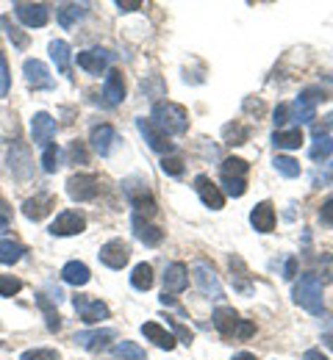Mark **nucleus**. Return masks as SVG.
<instances>
[{"mask_svg": "<svg viewBox=\"0 0 333 360\" xmlns=\"http://www.w3.org/2000/svg\"><path fill=\"white\" fill-rule=\"evenodd\" d=\"M153 120H156V128H158V131L172 134V136L187 134V128H189L187 108L178 105V103H156V105H153Z\"/></svg>", "mask_w": 333, "mask_h": 360, "instance_id": "f257e3e1", "label": "nucleus"}, {"mask_svg": "<svg viewBox=\"0 0 333 360\" xmlns=\"http://www.w3.org/2000/svg\"><path fill=\"white\" fill-rule=\"evenodd\" d=\"M294 302L300 308H306L308 314H320L322 311V283L317 274H303L294 285Z\"/></svg>", "mask_w": 333, "mask_h": 360, "instance_id": "f03ea898", "label": "nucleus"}, {"mask_svg": "<svg viewBox=\"0 0 333 360\" xmlns=\"http://www.w3.org/2000/svg\"><path fill=\"white\" fill-rule=\"evenodd\" d=\"M214 327L225 335V338H250L256 333V327L244 319H239L234 308H217L214 311Z\"/></svg>", "mask_w": 333, "mask_h": 360, "instance_id": "7ed1b4c3", "label": "nucleus"}, {"mask_svg": "<svg viewBox=\"0 0 333 360\" xmlns=\"http://www.w3.org/2000/svg\"><path fill=\"white\" fill-rule=\"evenodd\" d=\"M67 194L73 200H78V202H89V200H95L97 194H100V178L97 175H87V172L73 175V178L67 180Z\"/></svg>", "mask_w": 333, "mask_h": 360, "instance_id": "20e7f679", "label": "nucleus"}, {"mask_svg": "<svg viewBox=\"0 0 333 360\" xmlns=\"http://www.w3.org/2000/svg\"><path fill=\"white\" fill-rule=\"evenodd\" d=\"M194 283H197V288L203 291V297H208V300H222V297H225L220 277L214 274V269H211L208 264H203V261L194 264Z\"/></svg>", "mask_w": 333, "mask_h": 360, "instance_id": "39448f33", "label": "nucleus"}, {"mask_svg": "<svg viewBox=\"0 0 333 360\" xmlns=\"http://www.w3.org/2000/svg\"><path fill=\"white\" fill-rule=\"evenodd\" d=\"M97 255H100V264H106L108 269H122L128 264V258H131V247L122 238H111V241H106L100 247Z\"/></svg>", "mask_w": 333, "mask_h": 360, "instance_id": "423d86ee", "label": "nucleus"}, {"mask_svg": "<svg viewBox=\"0 0 333 360\" xmlns=\"http://www.w3.org/2000/svg\"><path fill=\"white\" fill-rule=\"evenodd\" d=\"M125 194H128V200H131V205H134L137 211H144V214H156V202H153V197H150V188H147V183H142L139 178L125 180Z\"/></svg>", "mask_w": 333, "mask_h": 360, "instance_id": "0eeeda50", "label": "nucleus"}, {"mask_svg": "<svg viewBox=\"0 0 333 360\" xmlns=\"http://www.w3.org/2000/svg\"><path fill=\"white\" fill-rule=\"evenodd\" d=\"M87 230V219L78 214V211H61L56 219H53V225H50V233L53 236H78V233H84Z\"/></svg>", "mask_w": 333, "mask_h": 360, "instance_id": "6e6552de", "label": "nucleus"}, {"mask_svg": "<svg viewBox=\"0 0 333 360\" xmlns=\"http://www.w3.org/2000/svg\"><path fill=\"white\" fill-rule=\"evenodd\" d=\"M137 128H139V134L144 136V141H147V147L150 150H156V153H172V141L167 139L164 131H158L156 128V122H150V120H137Z\"/></svg>", "mask_w": 333, "mask_h": 360, "instance_id": "1a4fd4ad", "label": "nucleus"}, {"mask_svg": "<svg viewBox=\"0 0 333 360\" xmlns=\"http://www.w3.org/2000/svg\"><path fill=\"white\" fill-rule=\"evenodd\" d=\"M117 338V333L111 330V327H106V330H84V333H75L73 335V341L78 344V347H84V349H89V352H100L108 341H114Z\"/></svg>", "mask_w": 333, "mask_h": 360, "instance_id": "9d476101", "label": "nucleus"}, {"mask_svg": "<svg viewBox=\"0 0 333 360\" xmlns=\"http://www.w3.org/2000/svg\"><path fill=\"white\" fill-rule=\"evenodd\" d=\"M111 58H114V53H108V50H103V47L84 50V53H78V67L87 70L89 75H100V72L111 64Z\"/></svg>", "mask_w": 333, "mask_h": 360, "instance_id": "9b49d317", "label": "nucleus"}, {"mask_svg": "<svg viewBox=\"0 0 333 360\" xmlns=\"http://www.w3.org/2000/svg\"><path fill=\"white\" fill-rule=\"evenodd\" d=\"M14 11L23 20V25H28V28H42L48 22V6L45 3H14Z\"/></svg>", "mask_w": 333, "mask_h": 360, "instance_id": "f8f14e48", "label": "nucleus"}, {"mask_svg": "<svg viewBox=\"0 0 333 360\" xmlns=\"http://www.w3.org/2000/svg\"><path fill=\"white\" fill-rule=\"evenodd\" d=\"M23 70H25V81H28L31 89H53V78H50L48 67L39 58H28L23 64Z\"/></svg>", "mask_w": 333, "mask_h": 360, "instance_id": "ddd939ff", "label": "nucleus"}, {"mask_svg": "<svg viewBox=\"0 0 333 360\" xmlns=\"http://www.w3.org/2000/svg\"><path fill=\"white\" fill-rule=\"evenodd\" d=\"M73 305H75L78 316H81L87 324H97V321L108 319V308H106L100 300H89V297H75V300H73Z\"/></svg>", "mask_w": 333, "mask_h": 360, "instance_id": "4468645a", "label": "nucleus"}, {"mask_svg": "<svg viewBox=\"0 0 333 360\" xmlns=\"http://www.w3.org/2000/svg\"><path fill=\"white\" fill-rule=\"evenodd\" d=\"M31 136H34V144L48 147L50 139L56 136V120L50 114H45V111L34 114V120H31Z\"/></svg>", "mask_w": 333, "mask_h": 360, "instance_id": "2eb2a0df", "label": "nucleus"}, {"mask_svg": "<svg viewBox=\"0 0 333 360\" xmlns=\"http://www.w3.org/2000/svg\"><path fill=\"white\" fill-rule=\"evenodd\" d=\"M194 188H197V194H200V200L211 208V211H220L222 205H225V197H222V191L211 183V178H206V175H197L194 178Z\"/></svg>", "mask_w": 333, "mask_h": 360, "instance_id": "dca6fc26", "label": "nucleus"}, {"mask_svg": "<svg viewBox=\"0 0 333 360\" xmlns=\"http://www.w3.org/2000/svg\"><path fill=\"white\" fill-rule=\"evenodd\" d=\"M53 208H56V197L53 194H37V197H31V200L23 202V214L28 219H34V222L45 219Z\"/></svg>", "mask_w": 333, "mask_h": 360, "instance_id": "f3484780", "label": "nucleus"}, {"mask_svg": "<svg viewBox=\"0 0 333 360\" xmlns=\"http://www.w3.org/2000/svg\"><path fill=\"white\" fill-rule=\"evenodd\" d=\"M189 285V269L184 264H170L164 271V294H181Z\"/></svg>", "mask_w": 333, "mask_h": 360, "instance_id": "a211bd4d", "label": "nucleus"}, {"mask_svg": "<svg viewBox=\"0 0 333 360\" xmlns=\"http://www.w3.org/2000/svg\"><path fill=\"white\" fill-rule=\"evenodd\" d=\"M103 97L108 105H120L125 100V78L120 70H111L106 75V84H103Z\"/></svg>", "mask_w": 333, "mask_h": 360, "instance_id": "6ab92c4d", "label": "nucleus"}, {"mask_svg": "<svg viewBox=\"0 0 333 360\" xmlns=\"http://www.w3.org/2000/svg\"><path fill=\"white\" fill-rule=\"evenodd\" d=\"M8 164H11L14 175L20 180L28 178V175H31V153H28V147H25V144H11V150H8Z\"/></svg>", "mask_w": 333, "mask_h": 360, "instance_id": "aec40b11", "label": "nucleus"}, {"mask_svg": "<svg viewBox=\"0 0 333 360\" xmlns=\"http://www.w3.org/2000/svg\"><path fill=\"white\" fill-rule=\"evenodd\" d=\"M250 222L258 233H270L275 227V208L270 202H258L253 208V214H250Z\"/></svg>", "mask_w": 333, "mask_h": 360, "instance_id": "412c9836", "label": "nucleus"}, {"mask_svg": "<svg viewBox=\"0 0 333 360\" xmlns=\"http://www.w3.org/2000/svg\"><path fill=\"white\" fill-rule=\"evenodd\" d=\"M114 139H117V134H114V128H111V125H97L95 131H92V136H89V144H92V150H95V153L108 155V153H111Z\"/></svg>", "mask_w": 333, "mask_h": 360, "instance_id": "4be33fe9", "label": "nucleus"}, {"mask_svg": "<svg viewBox=\"0 0 333 360\" xmlns=\"http://www.w3.org/2000/svg\"><path fill=\"white\" fill-rule=\"evenodd\" d=\"M142 335L147 341H153L156 347H161V349H172V347H175V338H172L161 324H156V321L142 324Z\"/></svg>", "mask_w": 333, "mask_h": 360, "instance_id": "5701e85b", "label": "nucleus"}, {"mask_svg": "<svg viewBox=\"0 0 333 360\" xmlns=\"http://www.w3.org/2000/svg\"><path fill=\"white\" fill-rule=\"evenodd\" d=\"M84 17H87V6H84V3H64V6L58 8V22H61V28H73V25H78Z\"/></svg>", "mask_w": 333, "mask_h": 360, "instance_id": "b1692460", "label": "nucleus"}, {"mask_svg": "<svg viewBox=\"0 0 333 360\" xmlns=\"http://www.w3.org/2000/svg\"><path fill=\"white\" fill-rule=\"evenodd\" d=\"M61 277H64V283H70V285H87L92 274H89V266H87V264L70 261V264L61 269Z\"/></svg>", "mask_w": 333, "mask_h": 360, "instance_id": "393cba45", "label": "nucleus"}, {"mask_svg": "<svg viewBox=\"0 0 333 360\" xmlns=\"http://www.w3.org/2000/svg\"><path fill=\"white\" fill-rule=\"evenodd\" d=\"M134 233H137V238H139L142 244H147V247H156V244L164 238V233H161L158 227L144 225L139 217H134Z\"/></svg>", "mask_w": 333, "mask_h": 360, "instance_id": "a878e982", "label": "nucleus"}, {"mask_svg": "<svg viewBox=\"0 0 333 360\" xmlns=\"http://www.w3.org/2000/svg\"><path fill=\"white\" fill-rule=\"evenodd\" d=\"M50 58L61 75H70V45L67 42H50Z\"/></svg>", "mask_w": 333, "mask_h": 360, "instance_id": "bb28decb", "label": "nucleus"}, {"mask_svg": "<svg viewBox=\"0 0 333 360\" xmlns=\"http://www.w3.org/2000/svg\"><path fill=\"white\" fill-rule=\"evenodd\" d=\"M300 141H303L300 128H291V131H275V134H272V144H275L278 150H297V147H300Z\"/></svg>", "mask_w": 333, "mask_h": 360, "instance_id": "cd10ccee", "label": "nucleus"}, {"mask_svg": "<svg viewBox=\"0 0 333 360\" xmlns=\"http://www.w3.org/2000/svg\"><path fill=\"white\" fill-rule=\"evenodd\" d=\"M23 244L20 241H11V238H3L0 241V264H17L23 258Z\"/></svg>", "mask_w": 333, "mask_h": 360, "instance_id": "c85d7f7f", "label": "nucleus"}, {"mask_svg": "<svg viewBox=\"0 0 333 360\" xmlns=\"http://www.w3.org/2000/svg\"><path fill=\"white\" fill-rule=\"evenodd\" d=\"M114 358L120 360H144V349L134 341H117L114 344Z\"/></svg>", "mask_w": 333, "mask_h": 360, "instance_id": "c756f323", "label": "nucleus"}, {"mask_svg": "<svg viewBox=\"0 0 333 360\" xmlns=\"http://www.w3.org/2000/svg\"><path fill=\"white\" fill-rule=\"evenodd\" d=\"M331 153H333L331 136H317V141H314V144H311V150H308L311 161H325V158H331Z\"/></svg>", "mask_w": 333, "mask_h": 360, "instance_id": "7c9ffc66", "label": "nucleus"}, {"mask_svg": "<svg viewBox=\"0 0 333 360\" xmlns=\"http://www.w3.org/2000/svg\"><path fill=\"white\" fill-rule=\"evenodd\" d=\"M131 285L137 288V291H147L150 285H153V269H150V264H139L134 274H131Z\"/></svg>", "mask_w": 333, "mask_h": 360, "instance_id": "2f4dec72", "label": "nucleus"}, {"mask_svg": "<svg viewBox=\"0 0 333 360\" xmlns=\"http://www.w3.org/2000/svg\"><path fill=\"white\" fill-rule=\"evenodd\" d=\"M272 164H275V169H278L284 178H297V175H300V164H297L294 158H289V155H278Z\"/></svg>", "mask_w": 333, "mask_h": 360, "instance_id": "473e14b6", "label": "nucleus"}, {"mask_svg": "<svg viewBox=\"0 0 333 360\" xmlns=\"http://www.w3.org/2000/svg\"><path fill=\"white\" fill-rule=\"evenodd\" d=\"M58 161H61L58 147H56V144H48V147H45V153H42V169H45V172H56V169L61 167Z\"/></svg>", "mask_w": 333, "mask_h": 360, "instance_id": "72a5a7b5", "label": "nucleus"}, {"mask_svg": "<svg viewBox=\"0 0 333 360\" xmlns=\"http://www.w3.org/2000/svg\"><path fill=\"white\" fill-rule=\"evenodd\" d=\"M225 139H228V144H244L247 139H250V131L244 128V125H225Z\"/></svg>", "mask_w": 333, "mask_h": 360, "instance_id": "f704fd0d", "label": "nucleus"}, {"mask_svg": "<svg viewBox=\"0 0 333 360\" xmlns=\"http://www.w3.org/2000/svg\"><path fill=\"white\" fill-rule=\"evenodd\" d=\"M20 288H23V283L17 277L0 274V297H14V294H20Z\"/></svg>", "mask_w": 333, "mask_h": 360, "instance_id": "c9c22d12", "label": "nucleus"}, {"mask_svg": "<svg viewBox=\"0 0 333 360\" xmlns=\"http://www.w3.org/2000/svg\"><path fill=\"white\" fill-rule=\"evenodd\" d=\"M320 100H325V91L322 89H303L297 97V105H306V108H314Z\"/></svg>", "mask_w": 333, "mask_h": 360, "instance_id": "e433bc0d", "label": "nucleus"}, {"mask_svg": "<svg viewBox=\"0 0 333 360\" xmlns=\"http://www.w3.org/2000/svg\"><path fill=\"white\" fill-rule=\"evenodd\" d=\"M247 172V164L241 158H225L222 161V175H231V178H241Z\"/></svg>", "mask_w": 333, "mask_h": 360, "instance_id": "4c0bfd02", "label": "nucleus"}, {"mask_svg": "<svg viewBox=\"0 0 333 360\" xmlns=\"http://www.w3.org/2000/svg\"><path fill=\"white\" fill-rule=\"evenodd\" d=\"M222 186H225V191H228L231 197H241V194L247 191V183H244V178H231V175H222Z\"/></svg>", "mask_w": 333, "mask_h": 360, "instance_id": "58836bf2", "label": "nucleus"}, {"mask_svg": "<svg viewBox=\"0 0 333 360\" xmlns=\"http://www.w3.org/2000/svg\"><path fill=\"white\" fill-rule=\"evenodd\" d=\"M161 169L167 172V175H184V161L181 158H175V155H164V161H161Z\"/></svg>", "mask_w": 333, "mask_h": 360, "instance_id": "ea45409f", "label": "nucleus"}, {"mask_svg": "<svg viewBox=\"0 0 333 360\" xmlns=\"http://www.w3.org/2000/svg\"><path fill=\"white\" fill-rule=\"evenodd\" d=\"M39 308H42V311H45V316H48V327H50V330H58V327H61V319H58V314H53L48 297H39Z\"/></svg>", "mask_w": 333, "mask_h": 360, "instance_id": "a19ab883", "label": "nucleus"}, {"mask_svg": "<svg viewBox=\"0 0 333 360\" xmlns=\"http://www.w3.org/2000/svg\"><path fill=\"white\" fill-rule=\"evenodd\" d=\"M8 84H11L8 64H6V56L0 53V97H6V94H8Z\"/></svg>", "mask_w": 333, "mask_h": 360, "instance_id": "79ce46f5", "label": "nucleus"}, {"mask_svg": "<svg viewBox=\"0 0 333 360\" xmlns=\"http://www.w3.org/2000/svg\"><path fill=\"white\" fill-rule=\"evenodd\" d=\"M23 360H58V352H53V349H28V352H23Z\"/></svg>", "mask_w": 333, "mask_h": 360, "instance_id": "37998d69", "label": "nucleus"}, {"mask_svg": "<svg viewBox=\"0 0 333 360\" xmlns=\"http://www.w3.org/2000/svg\"><path fill=\"white\" fill-rule=\"evenodd\" d=\"M0 25H6V34H8V39H14V45H17V47H25V45H28V39H25V37H23V34H20V31H17L14 25H8L6 20H0Z\"/></svg>", "mask_w": 333, "mask_h": 360, "instance_id": "c03bdc74", "label": "nucleus"}, {"mask_svg": "<svg viewBox=\"0 0 333 360\" xmlns=\"http://www.w3.org/2000/svg\"><path fill=\"white\" fill-rule=\"evenodd\" d=\"M11 225V208L6 205V200H0V233H6Z\"/></svg>", "mask_w": 333, "mask_h": 360, "instance_id": "a18cd8bd", "label": "nucleus"}, {"mask_svg": "<svg viewBox=\"0 0 333 360\" xmlns=\"http://www.w3.org/2000/svg\"><path fill=\"white\" fill-rule=\"evenodd\" d=\"M320 219H322L325 225L333 227V197H328V200L322 202V208H320Z\"/></svg>", "mask_w": 333, "mask_h": 360, "instance_id": "49530a36", "label": "nucleus"}, {"mask_svg": "<svg viewBox=\"0 0 333 360\" xmlns=\"http://www.w3.org/2000/svg\"><path fill=\"white\" fill-rule=\"evenodd\" d=\"M70 158H73V161H81V164H87V153H84L81 141H73V144H70Z\"/></svg>", "mask_w": 333, "mask_h": 360, "instance_id": "de8ad7c7", "label": "nucleus"}, {"mask_svg": "<svg viewBox=\"0 0 333 360\" xmlns=\"http://www.w3.org/2000/svg\"><path fill=\"white\" fill-rule=\"evenodd\" d=\"M286 122H289V105H278V108H275V125L281 128Z\"/></svg>", "mask_w": 333, "mask_h": 360, "instance_id": "09e8293b", "label": "nucleus"}, {"mask_svg": "<svg viewBox=\"0 0 333 360\" xmlns=\"http://www.w3.org/2000/svg\"><path fill=\"white\" fill-rule=\"evenodd\" d=\"M117 8L120 11H137V8H142V3L139 0H117Z\"/></svg>", "mask_w": 333, "mask_h": 360, "instance_id": "8fccbe9b", "label": "nucleus"}, {"mask_svg": "<svg viewBox=\"0 0 333 360\" xmlns=\"http://www.w3.org/2000/svg\"><path fill=\"white\" fill-rule=\"evenodd\" d=\"M331 128H333V114L331 117H325V122H322V125H314V136H328Z\"/></svg>", "mask_w": 333, "mask_h": 360, "instance_id": "3c124183", "label": "nucleus"}, {"mask_svg": "<svg viewBox=\"0 0 333 360\" xmlns=\"http://www.w3.org/2000/svg\"><path fill=\"white\" fill-rule=\"evenodd\" d=\"M294 274H297V261H294V258H289V261H286L284 277H286V280H291V277H294Z\"/></svg>", "mask_w": 333, "mask_h": 360, "instance_id": "603ef678", "label": "nucleus"}, {"mask_svg": "<svg viewBox=\"0 0 333 360\" xmlns=\"http://www.w3.org/2000/svg\"><path fill=\"white\" fill-rule=\"evenodd\" d=\"M172 327H175V333L181 335V341H184V344H191V333L187 330V327H181V324H175V321H172Z\"/></svg>", "mask_w": 333, "mask_h": 360, "instance_id": "864d4df0", "label": "nucleus"}, {"mask_svg": "<svg viewBox=\"0 0 333 360\" xmlns=\"http://www.w3.org/2000/svg\"><path fill=\"white\" fill-rule=\"evenodd\" d=\"M303 360H328V358H325L320 349H308V352L303 355Z\"/></svg>", "mask_w": 333, "mask_h": 360, "instance_id": "5fc2aeb1", "label": "nucleus"}, {"mask_svg": "<svg viewBox=\"0 0 333 360\" xmlns=\"http://www.w3.org/2000/svg\"><path fill=\"white\" fill-rule=\"evenodd\" d=\"M234 360H256V355H250V352H239V355H234Z\"/></svg>", "mask_w": 333, "mask_h": 360, "instance_id": "6e6d98bb", "label": "nucleus"}]
</instances>
